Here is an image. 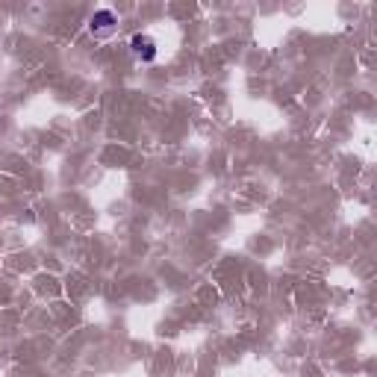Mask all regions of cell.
<instances>
[{"label": "cell", "mask_w": 377, "mask_h": 377, "mask_svg": "<svg viewBox=\"0 0 377 377\" xmlns=\"http://www.w3.org/2000/svg\"><path fill=\"white\" fill-rule=\"evenodd\" d=\"M89 30H92V36H97V39H109V36H116L118 32V18L109 9H101V12L92 15Z\"/></svg>", "instance_id": "obj_1"}, {"label": "cell", "mask_w": 377, "mask_h": 377, "mask_svg": "<svg viewBox=\"0 0 377 377\" xmlns=\"http://www.w3.org/2000/svg\"><path fill=\"white\" fill-rule=\"evenodd\" d=\"M130 51H133V56L136 59H142V62H154L156 59V42L151 39V36H144V32H136L133 39H130Z\"/></svg>", "instance_id": "obj_2"}]
</instances>
